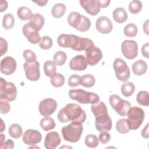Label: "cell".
Masks as SVG:
<instances>
[{
    "mask_svg": "<svg viewBox=\"0 0 149 149\" xmlns=\"http://www.w3.org/2000/svg\"><path fill=\"white\" fill-rule=\"evenodd\" d=\"M8 133L12 137L18 139L22 135V128L19 124L14 123L9 127Z\"/></svg>",
    "mask_w": 149,
    "mask_h": 149,
    "instance_id": "34",
    "label": "cell"
},
{
    "mask_svg": "<svg viewBox=\"0 0 149 149\" xmlns=\"http://www.w3.org/2000/svg\"><path fill=\"white\" fill-rule=\"evenodd\" d=\"M8 48V44L6 40L3 38H0V56H2L3 54H5Z\"/></svg>",
    "mask_w": 149,
    "mask_h": 149,
    "instance_id": "46",
    "label": "cell"
},
{
    "mask_svg": "<svg viewBox=\"0 0 149 149\" xmlns=\"http://www.w3.org/2000/svg\"><path fill=\"white\" fill-rule=\"evenodd\" d=\"M127 120L132 130H136L142 124L144 119V112L139 107H131L127 113Z\"/></svg>",
    "mask_w": 149,
    "mask_h": 149,
    "instance_id": "5",
    "label": "cell"
},
{
    "mask_svg": "<svg viewBox=\"0 0 149 149\" xmlns=\"http://www.w3.org/2000/svg\"><path fill=\"white\" fill-rule=\"evenodd\" d=\"M79 40V37L74 34H62L57 39L59 46L62 48H70L75 51Z\"/></svg>",
    "mask_w": 149,
    "mask_h": 149,
    "instance_id": "11",
    "label": "cell"
},
{
    "mask_svg": "<svg viewBox=\"0 0 149 149\" xmlns=\"http://www.w3.org/2000/svg\"><path fill=\"white\" fill-rule=\"evenodd\" d=\"M23 67L25 71L26 76L28 80L36 81L40 79V63L38 61H36V62L32 63L26 62L24 63Z\"/></svg>",
    "mask_w": 149,
    "mask_h": 149,
    "instance_id": "12",
    "label": "cell"
},
{
    "mask_svg": "<svg viewBox=\"0 0 149 149\" xmlns=\"http://www.w3.org/2000/svg\"><path fill=\"white\" fill-rule=\"evenodd\" d=\"M10 109V105L8 101L4 100H0V112L2 114L8 113Z\"/></svg>",
    "mask_w": 149,
    "mask_h": 149,
    "instance_id": "44",
    "label": "cell"
},
{
    "mask_svg": "<svg viewBox=\"0 0 149 149\" xmlns=\"http://www.w3.org/2000/svg\"><path fill=\"white\" fill-rule=\"evenodd\" d=\"M138 29L136 25L134 23H129L124 28V34L128 37H134L137 34Z\"/></svg>",
    "mask_w": 149,
    "mask_h": 149,
    "instance_id": "38",
    "label": "cell"
},
{
    "mask_svg": "<svg viewBox=\"0 0 149 149\" xmlns=\"http://www.w3.org/2000/svg\"><path fill=\"white\" fill-rule=\"evenodd\" d=\"M81 7L85 11L90 15L96 16L100 11L101 6L98 1L95 0H84L80 1Z\"/></svg>",
    "mask_w": 149,
    "mask_h": 149,
    "instance_id": "17",
    "label": "cell"
},
{
    "mask_svg": "<svg viewBox=\"0 0 149 149\" xmlns=\"http://www.w3.org/2000/svg\"><path fill=\"white\" fill-rule=\"evenodd\" d=\"M148 125L149 124L147 123L146 126L143 129V130H141V136L145 139H148L149 138V134H148Z\"/></svg>",
    "mask_w": 149,
    "mask_h": 149,
    "instance_id": "49",
    "label": "cell"
},
{
    "mask_svg": "<svg viewBox=\"0 0 149 149\" xmlns=\"http://www.w3.org/2000/svg\"><path fill=\"white\" fill-rule=\"evenodd\" d=\"M86 113L77 104H68L61 109L58 113L59 122L65 123L68 122H76L83 123L86 121Z\"/></svg>",
    "mask_w": 149,
    "mask_h": 149,
    "instance_id": "1",
    "label": "cell"
},
{
    "mask_svg": "<svg viewBox=\"0 0 149 149\" xmlns=\"http://www.w3.org/2000/svg\"><path fill=\"white\" fill-rule=\"evenodd\" d=\"M16 67L15 59L10 56H5L1 61V72L3 74H12L16 70Z\"/></svg>",
    "mask_w": 149,
    "mask_h": 149,
    "instance_id": "15",
    "label": "cell"
},
{
    "mask_svg": "<svg viewBox=\"0 0 149 149\" xmlns=\"http://www.w3.org/2000/svg\"><path fill=\"white\" fill-rule=\"evenodd\" d=\"M22 32L24 37L30 43L33 44L40 43L41 41V37L38 31L31 28L28 23L23 26Z\"/></svg>",
    "mask_w": 149,
    "mask_h": 149,
    "instance_id": "19",
    "label": "cell"
},
{
    "mask_svg": "<svg viewBox=\"0 0 149 149\" xmlns=\"http://www.w3.org/2000/svg\"><path fill=\"white\" fill-rule=\"evenodd\" d=\"M69 96L72 100H76L80 104H94L100 101V97L97 94L82 89L69 90Z\"/></svg>",
    "mask_w": 149,
    "mask_h": 149,
    "instance_id": "3",
    "label": "cell"
},
{
    "mask_svg": "<svg viewBox=\"0 0 149 149\" xmlns=\"http://www.w3.org/2000/svg\"><path fill=\"white\" fill-rule=\"evenodd\" d=\"M66 59H67L66 54L62 51H57L55 53L53 56L54 62L56 64V65H58V66L63 65L65 63Z\"/></svg>",
    "mask_w": 149,
    "mask_h": 149,
    "instance_id": "35",
    "label": "cell"
},
{
    "mask_svg": "<svg viewBox=\"0 0 149 149\" xmlns=\"http://www.w3.org/2000/svg\"><path fill=\"white\" fill-rule=\"evenodd\" d=\"M23 141L27 145H35L42 140V134L34 129H28L24 132L22 137Z\"/></svg>",
    "mask_w": 149,
    "mask_h": 149,
    "instance_id": "14",
    "label": "cell"
},
{
    "mask_svg": "<svg viewBox=\"0 0 149 149\" xmlns=\"http://www.w3.org/2000/svg\"><path fill=\"white\" fill-rule=\"evenodd\" d=\"M95 82L94 76L90 74H86L81 77V85L84 87H91Z\"/></svg>",
    "mask_w": 149,
    "mask_h": 149,
    "instance_id": "36",
    "label": "cell"
},
{
    "mask_svg": "<svg viewBox=\"0 0 149 149\" xmlns=\"http://www.w3.org/2000/svg\"><path fill=\"white\" fill-rule=\"evenodd\" d=\"M142 7L143 4L140 1L133 0L129 3V10L132 14H137L141 11Z\"/></svg>",
    "mask_w": 149,
    "mask_h": 149,
    "instance_id": "40",
    "label": "cell"
},
{
    "mask_svg": "<svg viewBox=\"0 0 149 149\" xmlns=\"http://www.w3.org/2000/svg\"><path fill=\"white\" fill-rule=\"evenodd\" d=\"M94 47V44L92 40L87 38H83L79 37V40L78 45L75 49V51H87Z\"/></svg>",
    "mask_w": 149,
    "mask_h": 149,
    "instance_id": "25",
    "label": "cell"
},
{
    "mask_svg": "<svg viewBox=\"0 0 149 149\" xmlns=\"http://www.w3.org/2000/svg\"><path fill=\"white\" fill-rule=\"evenodd\" d=\"M83 125L81 123L72 122L67 126L62 129V134L65 141L70 143L77 142L81 137L83 132Z\"/></svg>",
    "mask_w": 149,
    "mask_h": 149,
    "instance_id": "2",
    "label": "cell"
},
{
    "mask_svg": "<svg viewBox=\"0 0 149 149\" xmlns=\"http://www.w3.org/2000/svg\"><path fill=\"white\" fill-rule=\"evenodd\" d=\"M81 84V77L76 74L70 76L68 79V85L71 87H75Z\"/></svg>",
    "mask_w": 149,
    "mask_h": 149,
    "instance_id": "42",
    "label": "cell"
},
{
    "mask_svg": "<svg viewBox=\"0 0 149 149\" xmlns=\"http://www.w3.org/2000/svg\"><path fill=\"white\" fill-rule=\"evenodd\" d=\"M40 125L44 131L47 132L54 129L55 127V123L52 118L47 116L40 120Z\"/></svg>",
    "mask_w": 149,
    "mask_h": 149,
    "instance_id": "29",
    "label": "cell"
},
{
    "mask_svg": "<svg viewBox=\"0 0 149 149\" xmlns=\"http://www.w3.org/2000/svg\"><path fill=\"white\" fill-rule=\"evenodd\" d=\"M86 61L90 66H95L102 58V52L101 50L94 46L92 48L86 51Z\"/></svg>",
    "mask_w": 149,
    "mask_h": 149,
    "instance_id": "16",
    "label": "cell"
},
{
    "mask_svg": "<svg viewBox=\"0 0 149 149\" xmlns=\"http://www.w3.org/2000/svg\"><path fill=\"white\" fill-rule=\"evenodd\" d=\"M16 96L17 89L15 85L1 77L0 79V100L13 101L15 100Z\"/></svg>",
    "mask_w": 149,
    "mask_h": 149,
    "instance_id": "7",
    "label": "cell"
},
{
    "mask_svg": "<svg viewBox=\"0 0 149 149\" xmlns=\"http://www.w3.org/2000/svg\"><path fill=\"white\" fill-rule=\"evenodd\" d=\"M116 130L122 134H125L128 133L130 130V125L127 119H120L116 122Z\"/></svg>",
    "mask_w": 149,
    "mask_h": 149,
    "instance_id": "26",
    "label": "cell"
},
{
    "mask_svg": "<svg viewBox=\"0 0 149 149\" xmlns=\"http://www.w3.org/2000/svg\"><path fill=\"white\" fill-rule=\"evenodd\" d=\"M148 48H149V44H148V42L146 43L141 47V53H142V55L144 57H146V58H149Z\"/></svg>",
    "mask_w": 149,
    "mask_h": 149,
    "instance_id": "48",
    "label": "cell"
},
{
    "mask_svg": "<svg viewBox=\"0 0 149 149\" xmlns=\"http://www.w3.org/2000/svg\"><path fill=\"white\" fill-rule=\"evenodd\" d=\"M69 67L73 70H84L87 67V62L86 58L83 55H77L74 56L69 62Z\"/></svg>",
    "mask_w": 149,
    "mask_h": 149,
    "instance_id": "21",
    "label": "cell"
},
{
    "mask_svg": "<svg viewBox=\"0 0 149 149\" xmlns=\"http://www.w3.org/2000/svg\"><path fill=\"white\" fill-rule=\"evenodd\" d=\"M28 23L31 28L38 31L44 25V17L39 13L33 14L29 19V22Z\"/></svg>",
    "mask_w": 149,
    "mask_h": 149,
    "instance_id": "22",
    "label": "cell"
},
{
    "mask_svg": "<svg viewBox=\"0 0 149 149\" xmlns=\"http://www.w3.org/2000/svg\"><path fill=\"white\" fill-rule=\"evenodd\" d=\"M95 126L98 132H109L111 130L112 123L108 111L97 114L95 115Z\"/></svg>",
    "mask_w": 149,
    "mask_h": 149,
    "instance_id": "9",
    "label": "cell"
},
{
    "mask_svg": "<svg viewBox=\"0 0 149 149\" xmlns=\"http://www.w3.org/2000/svg\"><path fill=\"white\" fill-rule=\"evenodd\" d=\"M132 69L134 74L137 76H142L147 72V65L144 61L140 59L133 63L132 66Z\"/></svg>",
    "mask_w": 149,
    "mask_h": 149,
    "instance_id": "23",
    "label": "cell"
},
{
    "mask_svg": "<svg viewBox=\"0 0 149 149\" xmlns=\"http://www.w3.org/2000/svg\"><path fill=\"white\" fill-rule=\"evenodd\" d=\"M56 101L51 98L42 100L38 105V110L40 114L44 116H49L52 115L56 109Z\"/></svg>",
    "mask_w": 149,
    "mask_h": 149,
    "instance_id": "13",
    "label": "cell"
},
{
    "mask_svg": "<svg viewBox=\"0 0 149 149\" xmlns=\"http://www.w3.org/2000/svg\"><path fill=\"white\" fill-rule=\"evenodd\" d=\"M53 44L52 39L49 36H43L39 43L40 47L42 49H50Z\"/></svg>",
    "mask_w": 149,
    "mask_h": 149,
    "instance_id": "41",
    "label": "cell"
},
{
    "mask_svg": "<svg viewBox=\"0 0 149 149\" xmlns=\"http://www.w3.org/2000/svg\"><path fill=\"white\" fill-rule=\"evenodd\" d=\"M148 20H147L145 23H144L143 24V30L147 34H148Z\"/></svg>",
    "mask_w": 149,
    "mask_h": 149,
    "instance_id": "53",
    "label": "cell"
},
{
    "mask_svg": "<svg viewBox=\"0 0 149 149\" xmlns=\"http://www.w3.org/2000/svg\"><path fill=\"white\" fill-rule=\"evenodd\" d=\"M101 8H107V6H108L109 3H110V1H107V0H102V1H98Z\"/></svg>",
    "mask_w": 149,
    "mask_h": 149,
    "instance_id": "51",
    "label": "cell"
},
{
    "mask_svg": "<svg viewBox=\"0 0 149 149\" xmlns=\"http://www.w3.org/2000/svg\"><path fill=\"white\" fill-rule=\"evenodd\" d=\"M85 144L90 148H95L98 146L99 140L95 134H90L87 135L84 140Z\"/></svg>",
    "mask_w": 149,
    "mask_h": 149,
    "instance_id": "39",
    "label": "cell"
},
{
    "mask_svg": "<svg viewBox=\"0 0 149 149\" xmlns=\"http://www.w3.org/2000/svg\"><path fill=\"white\" fill-rule=\"evenodd\" d=\"M44 70L47 77H51L56 73V64L51 61H47L44 63Z\"/></svg>",
    "mask_w": 149,
    "mask_h": 149,
    "instance_id": "28",
    "label": "cell"
},
{
    "mask_svg": "<svg viewBox=\"0 0 149 149\" xmlns=\"http://www.w3.org/2000/svg\"><path fill=\"white\" fill-rule=\"evenodd\" d=\"M113 68L116 78L121 81L126 82L130 77V69L126 62L120 58L115 59Z\"/></svg>",
    "mask_w": 149,
    "mask_h": 149,
    "instance_id": "8",
    "label": "cell"
},
{
    "mask_svg": "<svg viewBox=\"0 0 149 149\" xmlns=\"http://www.w3.org/2000/svg\"><path fill=\"white\" fill-rule=\"evenodd\" d=\"M33 2L36 3L37 5H38L40 6H44L47 3L48 1L47 0H45V1H34Z\"/></svg>",
    "mask_w": 149,
    "mask_h": 149,
    "instance_id": "52",
    "label": "cell"
},
{
    "mask_svg": "<svg viewBox=\"0 0 149 149\" xmlns=\"http://www.w3.org/2000/svg\"><path fill=\"white\" fill-rule=\"evenodd\" d=\"M50 82L54 87H61L65 83V77L61 73H56L51 77Z\"/></svg>",
    "mask_w": 149,
    "mask_h": 149,
    "instance_id": "33",
    "label": "cell"
},
{
    "mask_svg": "<svg viewBox=\"0 0 149 149\" xmlns=\"http://www.w3.org/2000/svg\"><path fill=\"white\" fill-rule=\"evenodd\" d=\"M123 55L129 60L134 59L138 54V45L134 40H124L121 45Z\"/></svg>",
    "mask_w": 149,
    "mask_h": 149,
    "instance_id": "10",
    "label": "cell"
},
{
    "mask_svg": "<svg viewBox=\"0 0 149 149\" xmlns=\"http://www.w3.org/2000/svg\"><path fill=\"white\" fill-rule=\"evenodd\" d=\"M17 15L22 20H27L32 16L31 10L26 6L20 7L17 10Z\"/></svg>",
    "mask_w": 149,
    "mask_h": 149,
    "instance_id": "30",
    "label": "cell"
},
{
    "mask_svg": "<svg viewBox=\"0 0 149 149\" xmlns=\"http://www.w3.org/2000/svg\"><path fill=\"white\" fill-rule=\"evenodd\" d=\"M95 27L98 31L102 34H108L109 33L113 27L112 23L110 19L107 16H100L99 17L95 23Z\"/></svg>",
    "mask_w": 149,
    "mask_h": 149,
    "instance_id": "18",
    "label": "cell"
},
{
    "mask_svg": "<svg viewBox=\"0 0 149 149\" xmlns=\"http://www.w3.org/2000/svg\"><path fill=\"white\" fill-rule=\"evenodd\" d=\"M23 57L29 63H32L36 61V54L30 49H25L23 53Z\"/></svg>",
    "mask_w": 149,
    "mask_h": 149,
    "instance_id": "43",
    "label": "cell"
},
{
    "mask_svg": "<svg viewBox=\"0 0 149 149\" xmlns=\"http://www.w3.org/2000/svg\"><path fill=\"white\" fill-rule=\"evenodd\" d=\"M136 100L139 104L148 107L149 105V94L147 91H139L136 96Z\"/></svg>",
    "mask_w": 149,
    "mask_h": 149,
    "instance_id": "32",
    "label": "cell"
},
{
    "mask_svg": "<svg viewBox=\"0 0 149 149\" xmlns=\"http://www.w3.org/2000/svg\"><path fill=\"white\" fill-rule=\"evenodd\" d=\"M66 6L62 3L55 4L51 10V13L53 17L55 18H59L62 17L66 11Z\"/></svg>",
    "mask_w": 149,
    "mask_h": 149,
    "instance_id": "27",
    "label": "cell"
},
{
    "mask_svg": "<svg viewBox=\"0 0 149 149\" xmlns=\"http://www.w3.org/2000/svg\"><path fill=\"white\" fill-rule=\"evenodd\" d=\"M61 143V139L56 132L48 133L45 138L44 146L47 149H54L56 148Z\"/></svg>",
    "mask_w": 149,
    "mask_h": 149,
    "instance_id": "20",
    "label": "cell"
},
{
    "mask_svg": "<svg viewBox=\"0 0 149 149\" xmlns=\"http://www.w3.org/2000/svg\"><path fill=\"white\" fill-rule=\"evenodd\" d=\"M109 102L112 108L122 116H126L131 108V104L128 101L122 99L116 94L111 95L109 98Z\"/></svg>",
    "mask_w": 149,
    "mask_h": 149,
    "instance_id": "6",
    "label": "cell"
},
{
    "mask_svg": "<svg viewBox=\"0 0 149 149\" xmlns=\"http://www.w3.org/2000/svg\"><path fill=\"white\" fill-rule=\"evenodd\" d=\"M14 142L11 139H8L6 141L4 142L3 146L1 148H8L12 149L14 147Z\"/></svg>",
    "mask_w": 149,
    "mask_h": 149,
    "instance_id": "47",
    "label": "cell"
},
{
    "mask_svg": "<svg viewBox=\"0 0 149 149\" xmlns=\"http://www.w3.org/2000/svg\"><path fill=\"white\" fill-rule=\"evenodd\" d=\"M8 2L6 1H1L0 2V11L1 12L6 10L8 8Z\"/></svg>",
    "mask_w": 149,
    "mask_h": 149,
    "instance_id": "50",
    "label": "cell"
},
{
    "mask_svg": "<svg viewBox=\"0 0 149 149\" xmlns=\"http://www.w3.org/2000/svg\"><path fill=\"white\" fill-rule=\"evenodd\" d=\"M121 93L126 97H130L135 90V86L132 82L124 83L121 86Z\"/></svg>",
    "mask_w": 149,
    "mask_h": 149,
    "instance_id": "31",
    "label": "cell"
},
{
    "mask_svg": "<svg viewBox=\"0 0 149 149\" xmlns=\"http://www.w3.org/2000/svg\"><path fill=\"white\" fill-rule=\"evenodd\" d=\"M15 19L13 15L10 13L5 14L2 19V26L5 29H11L14 26Z\"/></svg>",
    "mask_w": 149,
    "mask_h": 149,
    "instance_id": "37",
    "label": "cell"
},
{
    "mask_svg": "<svg viewBox=\"0 0 149 149\" xmlns=\"http://www.w3.org/2000/svg\"><path fill=\"white\" fill-rule=\"evenodd\" d=\"M112 16L114 20L118 23H123L127 19V13L126 10L123 8H117L112 12Z\"/></svg>",
    "mask_w": 149,
    "mask_h": 149,
    "instance_id": "24",
    "label": "cell"
},
{
    "mask_svg": "<svg viewBox=\"0 0 149 149\" xmlns=\"http://www.w3.org/2000/svg\"><path fill=\"white\" fill-rule=\"evenodd\" d=\"M1 132H2L4 129H5V124H4L3 122V120L2 119H1Z\"/></svg>",
    "mask_w": 149,
    "mask_h": 149,
    "instance_id": "55",
    "label": "cell"
},
{
    "mask_svg": "<svg viewBox=\"0 0 149 149\" xmlns=\"http://www.w3.org/2000/svg\"><path fill=\"white\" fill-rule=\"evenodd\" d=\"M111 134L108 132H102L99 134V140L100 142L103 144H107L111 140Z\"/></svg>",
    "mask_w": 149,
    "mask_h": 149,
    "instance_id": "45",
    "label": "cell"
},
{
    "mask_svg": "<svg viewBox=\"0 0 149 149\" xmlns=\"http://www.w3.org/2000/svg\"><path fill=\"white\" fill-rule=\"evenodd\" d=\"M1 145H0V148L2 147V146H3V144L4 143L3 142V140H5V136H4L3 134H1Z\"/></svg>",
    "mask_w": 149,
    "mask_h": 149,
    "instance_id": "54",
    "label": "cell"
},
{
    "mask_svg": "<svg viewBox=\"0 0 149 149\" xmlns=\"http://www.w3.org/2000/svg\"><path fill=\"white\" fill-rule=\"evenodd\" d=\"M69 24L79 31H87L91 26L90 20L77 12H72L68 17Z\"/></svg>",
    "mask_w": 149,
    "mask_h": 149,
    "instance_id": "4",
    "label": "cell"
}]
</instances>
